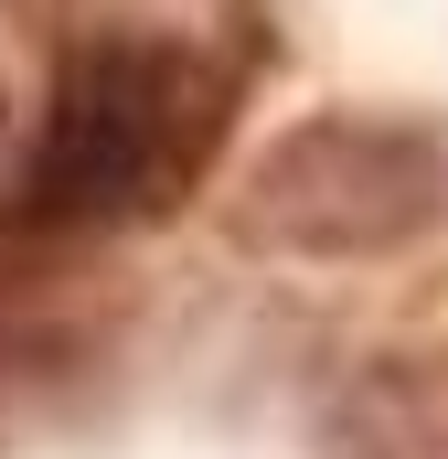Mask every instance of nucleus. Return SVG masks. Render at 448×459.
Instances as JSON below:
<instances>
[{
  "instance_id": "f03ea898",
  "label": "nucleus",
  "mask_w": 448,
  "mask_h": 459,
  "mask_svg": "<svg viewBox=\"0 0 448 459\" xmlns=\"http://www.w3.org/2000/svg\"><path fill=\"white\" fill-rule=\"evenodd\" d=\"M224 235L289 267H395L448 235V128L427 108H310L224 193Z\"/></svg>"
},
{
  "instance_id": "20e7f679",
  "label": "nucleus",
  "mask_w": 448,
  "mask_h": 459,
  "mask_svg": "<svg viewBox=\"0 0 448 459\" xmlns=\"http://www.w3.org/2000/svg\"><path fill=\"white\" fill-rule=\"evenodd\" d=\"M0 160H11V86H0Z\"/></svg>"
},
{
  "instance_id": "7ed1b4c3",
  "label": "nucleus",
  "mask_w": 448,
  "mask_h": 459,
  "mask_svg": "<svg viewBox=\"0 0 448 459\" xmlns=\"http://www.w3.org/2000/svg\"><path fill=\"white\" fill-rule=\"evenodd\" d=\"M332 459H448V352H363L321 406Z\"/></svg>"
},
{
  "instance_id": "f257e3e1",
  "label": "nucleus",
  "mask_w": 448,
  "mask_h": 459,
  "mask_svg": "<svg viewBox=\"0 0 448 459\" xmlns=\"http://www.w3.org/2000/svg\"><path fill=\"white\" fill-rule=\"evenodd\" d=\"M246 75L256 65H214L203 43L139 32V22L65 43L0 193V256H75L108 235L171 225L224 160Z\"/></svg>"
}]
</instances>
